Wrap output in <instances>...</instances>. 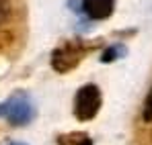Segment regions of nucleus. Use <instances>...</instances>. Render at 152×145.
I'll list each match as a JSON object with an SVG mask.
<instances>
[{"label": "nucleus", "mask_w": 152, "mask_h": 145, "mask_svg": "<svg viewBox=\"0 0 152 145\" xmlns=\"http://www.w3.org/2000/svg\"><path fill=\"white\" fill-rule=\"evenodd\" d=\"M84 55V49L76 47V45H64V47H58L53 51V55H51V66H53V70L60 74L68 72V70H72L76 68V63L80 61V57Z\"/></svg>", "instance_id": "3"}, {"label": "nucleus", "mask_w": 152, "mask_h": 145, "mask_svg": "<svg viewBox=\"0 0 152 145\" xmlns=\"http://www.w3.org/2000/svg\"><path fill=\"white\" fill-rule=\"evenodd\" d=\"M115 0H82V12L93 21H105L111 17Z\"/></svg>", "instance_id": "4"}, {"label": "nucleus", "mask_w": 152, "mask_h": 145, "mask_svg": "<svg viewBox=\"0 0 152 145\" xmlns=\"http://www.w3.org/2000/svg\"><path fill=\"white\" fill-rule=\"evenodd\" d=\"M142 117H144V121H146V123L152 121V88H150V92H148V96H146L144 110H142Z\"/></svg>", "instance_id": "6"}, {"label": "nucleus", "mask_w": 152, "mask_h": 145, "mask_svg": "<svg viewBox=\"0 0 152 145\" xmlns=\"http://www.w3.org/2000/svg\"><path fill=\"white\" fill-rule=\"evenodd\" d=\"M101 108V90L95 84L82 86L74 98V115L78 121H93Z\"/></svg>", "instance_id": "2"}, {"label": "nucleus", "mask_w": 152, "mask_h": 145, "mask_svg": "<svg viewBox=\"0 0 152 145\" xmlns=\"http://www.w3.org/2000/svg\"><path fill=\"white\" fill-rule=\"evenodd\" d=\"M10 17V0H0V27Z\"/></svg>", "instance_id": "7"}, {"label": "nucleus", "mask_w": 152, "mask_h": 145, "mask_svg": "<svg viewBox=\"0 0 152 145\" xmlns=\"http://www.w3.org/2000/svg\"><path fill=\"white\" fill-rule=\"evenodd\" d=\"M15 145H23V143H15Z\"/></svg>", "instance_id": "8"}, {"label": "nucleus", "mask_w": 152, "mask_h": 145, "mask_svg": "<svg viewBox=\"0 0 152 145\" xmlns=\"http://www.w3.org/2000/svg\"><path fill=\"white\" fill-rule=\"evenodd\" d=\"M58 143L60 145H93V141L84 133H70V135H60Z\"/></svg>", "instance_id": "5"}, {"label": "nucleus", "mask_w": 152, "mask_h": 145, "mask_svg": "<svg viewBox=\"0 0 152 145\" xmlns=\"http://www.w3.org/2000/svg\"><path fill=\"white\" fill-rule=\"evenodd\" d=\"M0 117L6 119L15 127H23V125L33 121L35 106H33L31 98L27 96L25 92H19V94H12L10 98H6L0 104Z\"/></svg>", "instance_id": "1"}]
</instances>
